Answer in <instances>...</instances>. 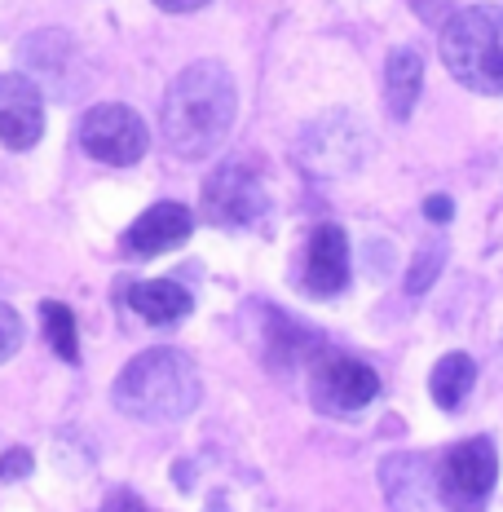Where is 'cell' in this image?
<instances>
[{
    "instance_id": "cell-1",
    "label": "cell",
    "mask_w": 503,
    "mask_h": 512,
    "mask_svg": "<svg viewBox=\"0 0 503 512\" xmlns=\"http://www.w3.org/2000/svg\"><path fill=\"white\" fill-rule=\"evenodd\" d=\"M234 115H239V89H234L230 71L217 58L190 62L168 84V98H164L168 151L177 159H208L230 137Z\"/></svg>"
},
{
    "instance_id": "cell-2",
    "label": "cell",
    "mask_w": 503,
    "mask_h": 512,
    "mask_svg": "<svg viewBox=\"0 0 503 512\" xmlns=\"http://www.w3.org/2000/svg\"><path fill=\"white\" fill-rule=\"evenodd\" d=\"M203 398L199 367L181 349H146L115 376V407L142 424H181Z\"/></svg>"
},
{
    "instance_id": "cell-3",
    "label": "cell",
    "mask_w": 503,
    "mask_h": 512,
    "mask_svg": "<svg viewBox=\"0 0 503 512\" xmlns=\"http://www.w3.org/2000/svg\"><path fill=\"white\" fill-rule=\"evenodd\" d=\"M442 62L464 89L503 98V9L499 5L455 9L442 27Z\"/></svg>"
},
{
    "instance_id": "cell-4",
    "label": "cell",
    "mask_w": 503,
    "mask_h": 512,
    "mask_svg": "<svg viewBox=\"0 0 503 512\" xmlns=\"http://www.w3.org/2000/svg\"><path fill=\"white\" fill-rule=\"evenodd\" d=\"M499 482V451L490 437L455 442L437 460V499L451 512H481Z\"/></svg>"
},
{
    "instance_id": "cell-5",
    "label": "cell",
    "mask_w": 503,
    "mask_h": 512,
    "mask_svg": "<svg viewBox=\"0 0 503 512\" xmlns=\"http://www.w3.org/2000/svg\"><path fill=\"white\" fill-rule=\"evenodd\" d=\"M296 155H301L305 173L345 177L362 164V155H367V128L353 120L349 111L318 115L314 124H305L301 142H296Z\"/></svg>"
},
{
    "instance_id": "cell-6",
    "label": "cell",
    "mask_w": 503,
    "mask_h": 512,
    "mask_svg": "<svg viewBox=\"0 0 503 512\" xmlns=\"http://www.w3.org/2000/svg\"><path fill=\"white\" fill-rule=\"evenodd\" d=\"M80 146L102 164L128 168L151 151V128L146 120L124 102H102L93 111H84L80 120Z\"/></svg>"
},
{
    "instance_id": "cell-7",
    "label": "cell",
    "mask_w": 503,
    "mask_h": 512,
    "mask_svg": "<svg viewBox=\"0 0 503 512\" xmlns=\"http://www.w3.org/2000/svg\"><path fill=\"white\" fill-rule=\"evenodd\" d=\"M265 186L248 164H221L203 181V217L221 230H243L265 217Z\"/></svg>"
},
{
    "instance_id": "cell-8",
    "label": "cell",
    "mask_w": 503,
    "mask_h": 512,
    "mask_svg": "<svg viewBox=\"0 0 503 512\" xmlns=\"http://www.w3.org/2000/svg\"><path fill=\"white\" fill-rule=\"evenodd\" d=\"M380 393V376L358 358H323L309 376V398L323 415H358Z\"/></svg>"
},
{
    "instance_id": "cell-9",
    "label": "cell",
    "mask_w": 503,
    "mask_h": 512,
    "mask_svg": "<svg viewBox=\"0 0 503 512\" xmlns=\"http://www.w3.org/2000/svg\"><path fill=\"white\" fill-rule=\"evenodd\" d=\"M45 137V89L23 71L0 76V142L9 151H31Z\"/></svg>"
},
{
    "instance_id": "cell-10",
    "label": "cell",
    "mask_w": 503,
    "mask_h": 512,
    "mask_svg": "<svg viewBox=\"0 0 503 512\" xmlns=\"http://www.w3.org/2000/svg\"><path fill=\"white\" fill-rule=\"evenodd\" d=\"M23 62L31 67V80L49 84L58 98H76L80 89V53L67 31H40L23 40Z\"/></svg>"
},
{
    "instance_id": "cell-11",
    "label": "cell",
    "mask_w": 503,
    "mask_h": 512,
    "mask_svg": "<svg viewBox=\"0 0 503 512\" xmlns=\"http://www.w3.org/2000/svg\"><path fill=\"white\" fill-rule=\"evenodd\" d=\"M380 486L393 512H424L437 495V464L428 455H389L380 464Z\"/></svg>"
},
{
    "instance_id": "cell-12",
    "label": "cell",
    "mask_w": 503,
    "mask_h": 512,
    "mask_svg": "<svg viewBox=\"0 0 503 512\" xmlns=\"http://www.w3.org/2000/svg\"><path fill=\"white\" fill-rule=\"evenodd\" d=\"M305 287L314 296H340L349 287V234L340 226H318L309 234Z\"/></svg>"
},
{
    "instance_id": "cell-13",
    "label": "cell",
    "mask_w": 503,
    "mask_h": 512,
    "mask_svg": "<svg viewBox=\"0 0 503 512\" xmlns=\"http://www.w3.org/2000/svg\"><path fill=\"white\" fill-rule=\"evenodd\" d=\"M190 230H195V217H190L186 204H173V199H164V204L146 208L142 217L128 226L124 234V248L137 252V256H159L168 248H181V243L190 239Z\"/></svg>"
},
{
    "instance_id": "cell-14",
    "label": "cell",
    "mask_w": 503,
    "mask_h": 512,
    "mask_svg": "<svg viewBox=\"0 0 503 512\" xmlns=\"http://www.w3.org/2000/svg\"><path fill=\"white\" fill-rule=\"evenodd\" d=\"M424 89V58L415 49H393L389 62H384V106H389L393 120H406L420 102Z\"/></svg>"
},
{
    "instance_id": "cell-15",
    "label": "cell",
    "mask_w": 503,
    "mask_h": 512,
    "mask_svg": "<svg viewBox=\"0 0 503 512\" xmlns=\"http://www.w3.org/2000/svg\"><path fill=\"white\" fill-rule=\"evenodd\" d=\"M128 305H133L137 318H146L151 327H173L181 318L195 309L190 301V292L173 279H155V283H137L133 292H128Z\"/></svg>"
},
{
    "instance_id": "cell-16",
    "label": "cell",
    "mask_w": 503,
    "mask_h": 512,
    "mask_svg": "<svg viewBox=\"0 0 503 512\" xmlns=\"http://www.w3.org/2000/svg\"><path fill=\"white\" fill-rule=\"evenodd\" d=\"M473 380H477V367L468 354H446L437 358L433 376H428V393H433V402L442 411H459L464 407V398L473 393Z\"/></svg>"
},
{
    "instance_id": "cell-17",
    "label": "cell",
    "mask_w": 503,
    "mask_h": 512,
    "mask_svg": "<svg viewBox=\"0 0 503 512\" xmlns=\"http://www.w3.org/2000/svg\"><path fill=\"white\" fill-rule=\"evenodd\" d=\"M40 323H45V340L49 349L58 354L62 362H76L80 358V345H76V318L62 301H40Z\"/></svg>"
},
{
    "instance_id": "cell-18",
    "label": "cell",
    "mask_w": 503,
    "mask_h": 512,
    "mask_svg": "<svg viewBox=\"0 0 503 512\" xmlns=\"http://www.w3.org/2000/svg\"><path fill=\"white\" fill-rule=\"evenodd\" d=\"M437 270H442V252L424 248V252L411 261V274H406V292H411V296L428 292V287H433V279H437Z\"/></svg>"
},
{
    "instance_id": "cell-19",
    "label": "cell",
    "mask_w": 503,
    "mask_h": 512,
    "mask_svg": "<svg viewBox=\"0 0 503 512\" xmlns=\"http://www.w3.org/2000/svg\"><path fill=\"white\" fill-rule=\"evenodd\" d=\"M23 340H27V327H23V318H18V309L0 305V362L14 358L18 349H23Z\"/></svg>"
},
{
    "instance_id": "cell-20",
    "label": "cell",
    "mask_w": 503,
    "mask_h": 512,
    "mask_svg": "<svg viewBox=\"0 0 503 512\" xmlns=\"http://www.w3.org/2000/svg\"><path fill=\"white\" fill-rule=\"evenodd\" d=\"M31 473V451L27 446H14V451L0 455V482H18V477Z\"/></svg>"
},
{
    "instance_id": "cell-21",
    "label": "cell",
    "mask_w": 503,
    "mask_h": 512,
    "mask_svg": "<svg viewBox=\"0 0 503 512\" xmlns=\"http://www.w3.org/2000/svg\"><path fill=\"white\" fill-rule=\"evenodd\" d=\"M98 512H151V508H146L133 490H115V495H106V504Z\"/></svg>"
},
{
    "instance_id": "cell-22",
    "label": "cell",
    "mask_w": 503,
    "mask_h": 512,
    "mask_svg": "<svg viewBox=\"0 0 503 512\" xmlns=\"http://www.w3.org/2000/svg\"><path fill=\"white\" fill-rule=\"evenodd\" d=\"M424 217H428V221H451V217H455V204H451L446 195H428V199H424Z\"/></svg>"
},
{
    "instance_id": "cell-23",
    "label": "cell",
    "mask_w": 503,
    "mask_h": 512,
    "mask_svg": "<svg viewBox=\"0 0 503 512\" xmlns=\"http://www.w3.org/2000/svg\"><path fill=\"white\" fill-rule=\"evenodd\" d=\"M159 9H168V14H195V9H203L208 0H155Z\"/></svg>"
},
{
    "instance_id": "cell-24",
    "label": "cell",
    "mask_w": 503,
    "mask_h": 512,
    "mask_svg": "<svg viewBox=\"0 0 503 512\" xmlns=\"http://www.w3.org/2000/svg\"><path fill=\"white\" fill-rule=\"evenodd\" d=\"M208 512H230V508H226V495H212V508H208Z\"/></svg>"
}]
</instances>
